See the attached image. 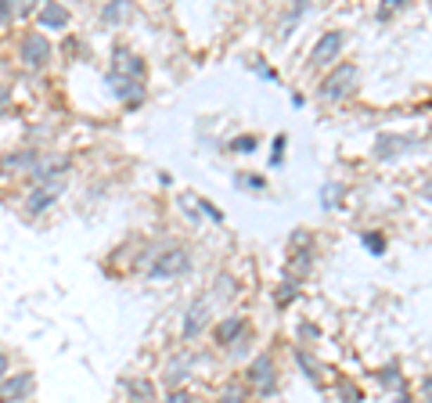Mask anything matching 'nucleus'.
I'll return each mask as SVG.
<instances>
[{
  "instance_id": "f257e3e1",
  "label": "nucleus",
  "mask_w": 432,
  "mask_h": 403,
  "mask_svg": "<svg viewBox=\"0 0 432 403\" xmlns=\"http://www.w3.org/2000/svg\"><path fill=\"white\" fill-rule=\"evenodd\" d=\"M191 270V252L184 249V245H163L159 256L151 260L148 267V277H155V281H170V277H180Z\"/></svg>"
},
{
  "instance_id": "f03ea898",
  "label": "nucleus",
  "mask_w": 432,
  "mask_h": 403,
  "mask_svg": "<svg viewBox=\"0 0 432 403\" xmlns=\"http://www.w3.org/2000/svg\"><path fill=\"white\" fill-rule=\"evenodd\" d=\"M357 79H360V69L353 65V61H343V65H335L328 72V79L321 83V98L324 101H343L350 98L353 90H357Z\"/></svg>"
},
{
  "instance_id": "7ed1b4c3",
  "label": "nucleus",
  "mask_w": 432,
  "mask_h": 403,
  "mask_svg": "<svg viewBox=\"0 0 432 403\" xmlns=\"http://www.w3.org/2000/svg\"><path fill=\"white\" fill-rule=\"evenodd\" d=\"M69 169H72V162L65 155H40L37 169L29 177H33L37 188H51V184H69Z\"/></svg>"
},
{
  "instance_id": "20e7f679",
  "label": "nucleus",
  "mask_w": 432,
  "mask_h": 403,
  "mask_svg": "<svg viewBox=\"0 0 432 403\" xmlns=\"http://www.w3.org/2000/svg\"><path fill=\"white\" fill-rule=\"evenodd\" d=\"M245 385H256L263 396H270L277 389V364L270 353H260L249 367H245Z\"/></svg>"
},
{
  "instance_id": "39448f33",
  "label": "nucleus",
  "mask_w": 432,
  "mask_h": 403,
  "mask_svg": "<svg viewBox=\"0 0 432 403\" xmlns=\"http://www.w3.org/2000/svg\"><path fill=\"white\" fill-rule=\"evenodd\" d=\"M18 58H22V65L25 69H44L47 61H51V40L44 33H25L22 44H18Z\"/></svg>"
},
{
  "instance_id": "423d86ee",
  "label": "nucleus",
  "mask_w": 432,
  "mask_h": 403,
  "mask_svg": "<svg viewBox=\"0 0 432 403\" xmlns=\"http://www.w3.org/2000/svg\"><path fill=\"white\" fill-rule=\"evenodd\" d=\"M212 321V292L209 295H198L191 306H188V314H184V338H195L202 335V328Z\"/></svg>"
},
{
  "instance_id": "0eeeda50",
  "label": "nucleus",
  "mask_w": 432,
  "mask_h": 403,
  "mask_svg": "<svg viewBox=\"0 0 432 403\" xmlns=\"http://www.w3.org/2000/svg\"><path fill=\"white\" fill-rule=\"evenodd\" d=\"M108 79H144V61H141L137 54H130L127 47H115V51H112Z\"/></svg>"
},
{
  "instance_id": "6e6552de",
  "label": "nucleus",
  "mask_w": 432,
  "mask_h": 403,
  "mask_svg": "<svg viewBox=\"0 0 432 403\" xmlns=\"http://www.w3.org/2000/svg\"><path fill=\"white\" fill-rule=\"evenodd\" d=\"M343 44H346V33L343 29H328V33H321V40H317V47L310 51V65H331V61L338 58V51H343Z\"/></svg>"
},
{
  "instance_id": "1a4fd4ad",
  "label": "nucleus",
  "mask_w": 432,
  "mask_h": 403,
  "mask_svg": "<svg viewBox=\"0 0 432 403\" xmlns=\"http://www.w3.org/2000/svg\"><path fill=\"white\" fill-rule=\"evenodd\" d=\"M37 389V378L29 375V371H18V375H8L4 382H0V403H22L29 399Z\"/></svg>"
},
{
  "instance_id": "9d476101",
  "label": "nucleus",
  "mask_w": 432,
  "mask_h": 403,
  "mask_svg": "<svg viewBox=\"0 0 432 403\" xmlns=\"http://www.w3.org/2000/svg\"><path fill=\"white\" fill-rule=\"evenodd\" d=\"M40 162V151L37 148H22V151H8L0 155V177H18V173H33Z\"/></svg>"
},
{
  "instance_id": "9b49d317",
  "label": "nucleus",
  "mask_w": 432,
  "mask_h": 403,
  "mask_svg": "<svg viewBox=\"0 0 432 403\" xmlns=\"http://www.w3.org/2000/svg\"><path fill=\"white\" fill-rule=\"evenodd\" d=\"M411 148H418V137H407V134H379V141H375V159H396V155H404V151H411Z\"/></svg>"
},
{
  "instance_id": "f8f14e48",
  "label": "nucleus",
  "mask_w": 432,
  "mask_h": 403,
  "mask_svg": "<svg viewBox=\"0 0 432 403\" xmlns=\"http://www.w3.org/2000/svg\"><path fill=\"white\" fill-rule=\"evenodd\" d=\"M61 191H65V184H51V188H33V195H29V202H25V212H29V216L47 212Z\"/></svg>"
},
{
  "instance_id": "ddd939ff",
  "label": "nucleus",
  "mask_w": 432,
  "mask_h": 403,
  "mask_svg": "<svg viewBox=\"0 0 432 403\" xmlns=\"http://www.w3.org/2000/svg\"><path fill=\"white\" fill-rule=\"evenodd\" d=\"M212 335H216V343H220V346H234L241 335H249V324H245V317H224L220 324L212 328Z\"/></svg>"
},
{
  "instance_id": "4468645a",
  "label": "nucleus",
  "mask_w": 432,
  "mask_h": 403,
  "mask_svg": "<svg viewBox=\"0 0 432 403\" xmlns=\"http://www.w3.org/2000/svg\"><path fill=\"white\" fill-rule=\"evenodd\" d=\"M108 83H112L115 98H119L122 105L137 108V105L144 101V79H108Z\"/></svg>"
},
{
  "instance_id": "2eb2a0df",
  "label": "nucleus",
  "mask_w": 432,
  "mask_h": 403,
  "mask_svg": "<svg viewBox=\"0 0 432 403\" xmlns=\"http://www.w3.org/2000/svg\"><path fill=\"white\" fill-rule=\"evenodd\" d=\"M191 367H195V357H188V353L173 357V360H170V367H166V375H163V382H166L170 389H180V382L191 375Z\"/></svg>"
},
{
  "instance_id": "dca6fc26",
  "label": "nucleus",
  "mask_w": 432,
  "mask_h": 403,
  "mask_svg": "<svg viewBox=\"0 0 432 403\" xmlns=\"http://www.w3.org/2000/svg\"><path fill=\"white\" fill-rule=\"evenodd\" d=\"M69 18H72V15H69L65 4H44V8H40V25H44V29H65Z\"/></svg>"
},
{
  "instance_id": "f3484780",
  "label": "nucleus",
  "mask_w": 432,
  "mask_h": 403,
  "mask_svg": "<svg viewBox=\"0 0 432 403\" xmlns=\"http://www.w3.org/2000/svg\"><path fill=\"white\" fill-rule=\"evenodd\" d=\"M216 403H249V385L245 382H227L224 389H220V396H216Z\"/></svg>"
},
{
  "instance_id": "a211bd4d",
  "label": "nucleus",
  "mask_w": 432,
  "mask_h": 403,
  "mask_svg": "<svg viewBox=\"0 0 432 403\" xmlns=\"http://www.w3.org/2000/svg\"><path fill=\"white\" fill-rule=\"evenodd\" d=\"M343 198H346V184H324L321 188V202H324V209H338L343 205Z\"/></svg>"
},
{
  "instance_id": "6ab92c4d",
  "label": "nucleus",
  "mask_w": 432,
  "mask_h": 403,
  "mask_svg": "<svg viewBox=\"0 0 432 403\" xmlns=\"http://www.w3.org/2000/svg\"><path fill=\"white\" fill-rule=\"evenodd\" d=\"M296 364L306 371V378H310V382H321V364L314 360L310 350H296Z\"/></svg>"
},
{
  "instance_id": "aec40b11",
  "label": "nucleus",
  "mask_w": 432,
  "mask_h": 403,
  "mask_svg": "<svg viewBox=\"0 0 432 403\" xmlns=\"http://www.w3.org/2000/svg\"><path fill=\"white\" fill-rule=\"evenodd\" d=\"M130 403H155V385L144 378L130 382Z\"/></svg>"
},
{
  "instance_id": "412c9836",
  "label": "nucleus",
  "mask_w": 432,
  "mask_h": 403,
  "mask_svg": "<svg viewBox=\"0 0 432 403\" xmlns=\"http://www.w3.org/2000/svg\"><path fill=\"white\" fill-rule=\"evenodd\" d=\"M296 299H299V281H296V277H288V281H285L281 288L274 292V302H277V306L285 309V306H292Z\"/></svg>"
},
{
  "instance_id": "4be33fe9",
  "label": "nucleus",
  "mask_w": 432,
  "mask_h": 403,
  "mask_svg": "<svg viewBox=\"0 0 432 403\" xmlns=\"http://www.w3.org/2000/svg\"><path fill=\"white\" fill-rule=\"evenodd\" d=\"M379 382H382L386 389L404 392V378H400V367H396V364H389V367H382V371H379Z\"/></svg>"
},
{
  "instance_id": "5701e85b",
  "label": "nucleus",
  "mask_w": 432,
  "mask_h": 403,
  "mask_svg": "<svg viewBox=\"0 0 432 403\" xmlns=\"http://www.w3.org/2000/svg\"><path fill=\"white\" fill-rule=\"evenodd\" d=\"M360 241H364V249L371 252V256H382V252H386V238H382L379 231H367V234H360Z\"/></svg>"
},
{
  "instance_id": "b1692460",
  "label": "nucleus",
  "mask_w": 432,
  "mask_h": 403,
  "mask_svg": "<svg viewBox=\"0 0 432 403\" xmlns=\"http://www.w3.org/2000/svg\"><path fill=\"white\" fill-rule=\"evenodd\" d=\"M234 288H238L234 277L231 274H220V277H216V285H212V295L220 292V299H234Z\"/></svg>"
},
{
  "instance_id": "393cba45",
  "label": "nucleus",
  "mask_w": 432,
  "mask_h": 403,
  "mask_svg": "<svg viewBox=\"0 0 432 403\" xmlns=\"http://www.w3.org/2000/svg\"><path fill=\"white\" fill-rule=\"evenodd\" d=\"M338 399H343V403H360V389L350 382V378H338Z\"/></svg>"
},
{
  "instance_id": "a878e982",
  "label": "nucleus",
  "mask_w": 432,
  "mask_h": 403,
  "mask_svg": "<svg viewBox=\"0 0 432 403\" xmlns=\"http://www.w3.org/2000/svg\"><path fill=\"white\" fill-rule=\"evenodd\" d=\"M127 11H130V4H122V0H115V4H108V8L101 11V22H119Z\"/></svg>"
},
{
  "instance_id": "bb28decb",
  "label": "nucleus",
  "mask_w": 432,
  "mask_h": 403,
  "mask_svg": "<svg viewBox=\"0 0 432 403\" xmlns=\"http://www.w3.org/2000/svg\"><path fill=\"white\" fill-rule=\"evenodd\" d=\"M234 184H238V188H256V191H260V188H267V180H263V177H256V173H241Z\"/></svg>"
},
{
  "instance_id": "cd10ccee",
  "label": "nucleus",
  "mask_w": 432,
  "mask_h": 403,
  "mask_svg": "<svg viewBox=\"0 0 432 403\" xmlns=\"http://www.w3.org/2000/svg\"><path fill=\"white\" fill-rule=\"evenodd\" d=\"M285 134H277V141H274V151H270V166H281V159H285Z\"/></svg>"
},
{
  "instance_id": "c85d7f7f",
  "label": "nucleus",
  "mask_w": 432,
  "mask_h": 403,
  "mask_svg": "<svg viewBox=\"0 0 432 403\" xmlns=\"http://www.w3.org/2000/svg\"><path fill=\"white\" fill-rule=\"evenodd\" d=\"M195 205H198V212H205V216H209V220H216V224H220V220H224V212H220V209H216L212 202H205V198H195Z\"/></svg>"
},
{
  "instance_id": "c756f323",
  "label": "nucleus",
  "mask_w": 432,
  "mask_h": 403,
  "mask_svg": "<svg viewBox=\"0 0 432 403\" xmlns=\"http://www.w3.org/2000/svg\"><path fill=\"white\" fill-rule=\"evenodd\" d=\"M163 403H195V396H191L188 389H170Z\"/></svg>"
},
{
  "instance_id": "7c9ffc66",
  "label": "nucleus",
  "mask_w": 432,
  "mask_h": 403,
  "mask_svg": "<svg viewBox=\"0 0 432 403\" xmlns=\"http://www.w3.org/2000/svg\"><path fill=\"white\" fill-rule=\"evenodd\" d=\"M256 148V137L253 134H245V137H234L231 141V151H253Z\"/></svg>"
},
{
  "instance_id": "2f4dec72",
  "label": "nucleus",
  "mask_w": 432,
  "mask_h": 403,
  "mask_svg": "<svg viewBox=\"0 0 432 403\" xmlns=\"http://www.w3.org/2000/svg\"><path fill=\"white\" fill-rule=\"evenodd\" d=\"M8 18H15V8L8 4V0H0V22H8Z\"/></svg>"
},
{
  "instance_id": "473e14b6",
  "label": "nucleus",
  "mask_w": 432,
  "mask_h": 403,
  "mask_svg": "<svg viewBox=\"0 0 432 403\" xmlns=\"http://www.w3.org/2000/svg\"><path fill=\"white\" fill-rule=\"evenodd\" d=\"M299 338H317V328L314 324H299Z\"/></svg>"
},
{
  "instance_id": "72a5a7b5",
  "label": "nucleus",
  "mask_w": 432,
  "mask_h": 403,
  "mask_svg": "<svg viewBox=\"0 0 432 403\" xmlns=\"http://www.w3.org/2000/svg\"><path fill=\"white\" fill-rule=\"evenodd\" d=\"M8 367H11V360H8V353H0V382L8 378Z\"/></svg>"
},
{
  "instance_id": "f704fd0d",
  "label": "nucleus",
  "mask_w": 432,
  "mask_h": 403,
  "mask_svg": "<svg viewBox=\"0 0 432 403\" xmlns=\"http://www.w3.org/2000/svg\"><path fill=\"white\" fill-rule=\"evenodd\" d=\"M421 198H425V202H428V205H432V177H428V180H425V184H421Z\"/></svg>"
},
{
  "instance_id": "c9c22d12",
  "label": "nucleus",
  "mask_w": 432,
  "mask_h": 403,
  "mask_svg": "<svg viewBox=\"0 0 432 403\" xmlns=\"http://www.w3.org/2000/svg\"><path fill=\"white\" fill-rule=\"evenodd\" d=\"M8 101H11V90H8V87H0V112L8 108Z\"/></svg>"
},
{
  "instance_id": "e433bc0d",
  "label": "nucleus",
  "mask_w": 432,
  "mask_h": 403,
  "mask_svg": "<svg viewBox=\"0 0 432 403\" xmlns=\"http://www.w3.org/2000/svg\"><path fill=\"white\" fill-rule=\"evenodd\" d=\"M421 396H425V399H428V403H432V375H428V378H425V382H421Z\"/></svg>"
}]
</instances>
